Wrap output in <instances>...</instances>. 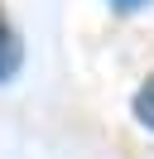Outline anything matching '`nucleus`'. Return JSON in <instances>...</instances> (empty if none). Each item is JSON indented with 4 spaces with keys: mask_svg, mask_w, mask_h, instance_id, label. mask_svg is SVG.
Segmentation results:
<instances>
[{
    "mask_svg": "<svg viewBox=\"0 0 154 159\" xmlns=\"http://www.w3.org/2000/svg\"><path fill=\"white\" fill-rule=\"evenodd\" d=\"M116 10H140V5H154V0H111Z\"/></svg>",
    "mask_w": 154,
    "mask_h": 159,
    "instance_id": "3",
    "label": "nucleus"
},
{
    "mask_svg": "<svg viewBox=\"0 0 154 159\" xmlns=\"http://www.w3.org/2000/svg\"><path fill=\"white\" fill-rule=\"evenodd\" d=\"M19 58H24V53H19V39L0 24V82H10L19 72Z\"/></svg>",
    "mask_w": 154,
    "mask_h": 159,
    "instance_id": "1",
    "label": "nucleus"
},
{
    "mask_svg": "<svg viewBox=\"0 0 154 159\" xmlns=\"http://www.w3.org/2000/svg\"><path fill=\"white\" fill-rule=\"evenodd\" d=\"M135 116H140V120H144V125H149V130H154V77H149V82H144V87H140V92H135Z\"/></svg>",
    "mask_w": 154,
    "mask_h": 159,
    "instance_id": "2",
    "label": "nucleus"
}]
</instances>
